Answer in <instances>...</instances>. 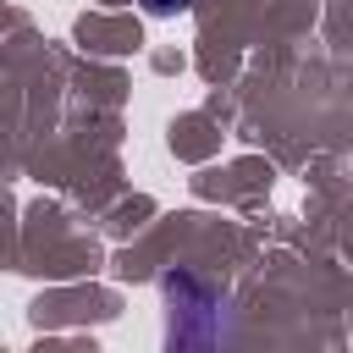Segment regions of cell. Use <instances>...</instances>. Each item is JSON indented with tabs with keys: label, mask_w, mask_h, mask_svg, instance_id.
<instances>
[{
	"label": "cell",
	"mask_w": 353,
	"mask_h": 353,
	"mask_svg": "<svg viewBox=\"0 0 353 353\" xmlns=\"http://www.w3.org/2000/svg\"><path fill=\"white\" fill-rule=\"evenodd\" d=\"M193 0H143V11L149 17H176V11H188Z\"/></svg>",
	"instance_id": "obj_1"
}]
</instances>
